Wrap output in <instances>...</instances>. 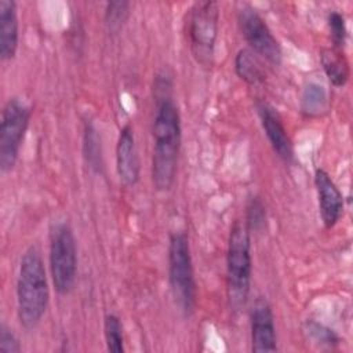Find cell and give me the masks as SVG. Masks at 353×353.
Segmentation results:
<instances>
[{
  "instance_id": "cell-4",
  "label": "cell",
  "mask_w": 353,
  "mask_h": 353,
  "mask_svg": "<svg viewBox=\"0 0 353 353\" xmlns=\"http://www.w3.org/2000/svg\"><path fill=\"white\" fill-rule=\"evenodd\" d=\"M168 281L175 305L183 316H190L196 307L197 288L189 239L183 232H174L170 236Z\"/></svg>"
},
{
  "instance_id": "cell-17",
  "label": "cell",
  "mask_w": 353,
  "mask_h": 353,
  "mask_svg": "<svg viewBox=\"0 0 353 353\" xmlns=\"http://www.w3.org/2000/svg\"><path fill=\"white\" fill-rule=\"evenodd\" d=\"M325 103H327V94L321 85L316 83H310L305 87L301 97V112L305 116L313 117L320 114L325 109Z\"/></svg>"
},
{
  "instance_id": "cell-8",
  "label": "cell",
  "mask_w": 353,
  "mask_h": 353,
  "mask_svg": "<svg viewBox=\"0 0 353 353\" xmlns=\"http://www.w3.org/2000/svg\"><path fill=\"white\" fill-rule=\"evenodd\" d=\"M237 23L251 50L272 65H280L283 59L281 47L273 36L265 19L250 4L240 3L237 7Z\"/></svg>"
},
{
  "instance_id": "cell-22",
  "label": "cell",
  "mask_w": 353,
  "mask_h": 353,
  "mask_svg": "<svg viewBox=\"0 0 353 353\" xmlns=\"http://www.w3.org/2000/svg\"><path fill=\"white\" fill-rule=\"evenodd\" d=\"M327 23H328V29H330V34H331V40H332V47L342 50L346 43V37H347L345 17L339 11L334 10L328 14Z\"/></svg>"
},
{
  "instance_id": "cell-7",
  "label": "cell",
  "mask_w": 353,
  "mask_h": 353,
  "mask_svg": "<svg viewBox=\"0 0 353 353\" xmlns=\"http://www.w3.org/2000/svg\"><path fill=\"white\" fill-rule=\"evenodd\" d=\"M30 120V108L18 97L10 98L1 112L0 123V168L12 170L18 160Z\"/></svg>"
},
{
  "instance_id": "cell-19",
  "label": "cell",
  "mask_w": 353,
  "mask_h": 353,
  "mask_svg": "<svg viewBox=\"0 0 353 353\" xmlns=\"http://www.w3.org/2000/svg\"><path fill=\"white\" fill-rule=\"evenodd\" d=\"M130 15L128 1H110L105 8V23L109 32H119Z\"/></svg>"
},
{
  "instance_id": "cell-5",
  "label": "cell",
  "mask_w": 353,
  "mask_h": 353,
  "mask_svg": "<svg viewBox=\"0 0 353 353\" xmlns=\"http://www.w3.org/2000/svg\"><path fill=\"white\" fill-rule=\"evenodd\" d=\"M186 36L194 61L210 68L214 61L219 26V7L216 1H196L186 14Z\"/></svg>"
},
{
  "instance_id": "cell-15",
  "label": "cell",
  "mask_w": 353,
  "mask_h": 353,
  "mask_svg": "<svg viewBox=\"0 0 353 353\" xmlns=\"http://www.w3.org/2000/svg\"><path fill=\"white\" fill-rule=\"evenodd\" d=\"M234 70L236 74L250 85H259L265 83L266 74L251 50L243 48L234 57Z\"/></svg>"
},
{
  "instance_id": "cell-21",
  "label": "cell",
  "mask_w": 353,
  "mask_h": 353,
  "mask_svg": "<svg viewBox=\"0 0 353 353\" xmlns=\"http://www.w3.org/2000/svg\"><path fill=\"white\" fill-rule=\"evenodd\" d=\"M266 225V210L262 200L256 196L248 199L245 205V226L248 230L261 232Z\"/></svg>"
},
{
  "instance_id": "cell-9",
  "label": "cell",
  "mask_w": 353,
  "mask_h": 353,
  "mask_svg": "<svg viewBox=\"0 0 353 353\" xmlns=\"http://www.w3.org/2000/svg\"><path fill=\"white\" fill-rule=\"evenodd\" d=\"M251 349L255 353L277 350L274 316L269 302L259 296L251 309Z\"/></svg>"
},
{
  "instance_id": "cell-10",
  "label": "cell",
  "mask_w": 353,
  "mask_h": 353,
  "mask_svg": "<svg viewBox=\"0 0 353 353\" xmlns=\"http://www.w3.org/2000/svg\"><path fill=\"white\" fill-rule=\"evenodd\" d=\"M258 116L262 124V128L268 137L270 146L274 153L284 161H291L294 159V146L292 141L283 124V120L277 110L265 101L256 103Z\"/></svg>"
},
{
  "instance_id": "cell-13",
  "label": "cell",
  "mask_w": 353,
  "mask_h": 353,
  "mask_svg": "<svg viewBox=\"0 0 353 353\" xmlns=\"http://www.w3.org/2000/svg\"><path fill=\"white\" fill-rule=\"evenodd\" d=\"M19 30L17 3L12 0H0V58L12 59L18 50Z\"/></svg>"
},
{
  "instance_id": "cell-2",
  "label": "cell",
  "mask_w": 353,
  "mask_h": 353,
  "mask_svg": "<svg viewBox=\"0 0 353 353\" xmlns=\"http://www.w3.org/2000/svg\"><path fill=\"white\" fill-rule=\"evenodd\" d=\"M50 299L47 274L40 251L30 245L22 255L17 280V312L23 328H34L43 319Z\"/></svg>"
},
{
  "instance_id": "cell-23",
  "label": "cell",
  "mask_w": 353,
  "mask_h": 353,
  "mask_svg": "<svg viewBox=\"0 0 353 353\" xmlns=\"http://www.w3.org/2000/svg\"><path fill=\"white\" fill-rule=\"evenodd\" d=\"M0 352H4V353L21 352V345L17 335L4 323H1L0 325Z\"/></svg>"
},
{
  "instance_id": "cell-12",
  "label": "cell",
  "mask_w": 353,
  "mask_h": 353,
  "mask_svg": "<svg viewBox=\"0 0 353 353\" xmlns=\"http://www.w3.org/2000/svg\"><path fill=\"white\" fill-rule=\"evenodd\" d=\"M116 170L120 181L127 186H134L139 181L141 164L131 124H125L120 130L116 145Z\"/></svg>"
},
{
  "instance_id": "cell-14",
  "label": "cell",
  "mask_w": 353,
  "mask_h": 353,
  "mask_svg": "<svg viewBox=\"0 0 353 353\" xmlns=\"http://www.w3.org/2000/svg\"><path fill=\"white\" fill-rule=\"evenodd\" d=\"M320 61L328 80L335 87H343L349 80V62L343 50L336 47L323 48L320 52Z\"/></svg>"
},
{
  "instance_id": "cell-6",
  "label": "cell",
  "mask_w": 353,
  "mask_h": 353,
  "mask_svg": "<svg viewBox=\"0 0 353 353\" xmlns=\"http://www.w3.org/2000/svg\"><path fill=\"white\" fill-rule=\"evenodd\" d=\"M50 272L58 294H68L76 281L77 247L70 226L65 222L54 225L50 233Z\"/></svg>"
},
{
  "instance_id": "cell-20",
  "label": "cell",
  "mask_w": 353,
  "mask_h": 353,
  "mask_svg": "<svg viewBox=\"0 0 353 353\" xmlns=\"http://www.w3.org/2000/svg\"><path fill=\"white\" fill-rule=\"evenodd\" d=\"M305 332L307 334V338L313 341V343L323 347H335L339 343V336L331 328L313 320L306 323Z\"/></svg>"
},
{
  "instance_id": "cell-11",
  "label": "cell",
  "mask_w": 353,
  "mask_h": 353,
  "mask_svg": "<svg viewBox=\"0 0 353 353\" xmlns=\"http://www.w3.org/2000/svg\"><path fill=\"white\" fill-rule=\"evenodd\" d=\"M314 186L321 221L327 229H331L343 214V196L330 174L321 168L314 172Z\"/></svg>"
},
{
  "instance_id": "cell-1",
  "label": "cell",
  "mask_w": 353,
  "mask_h": 353,
  "mask_svg": "<svg viewBox=\"0 0 353 353\" xmlns=\"http://www.w3.org/2000/svg\"><path fill=\"white\" fill-rule=\"evenodd\" d=\"M172 81L165 73L154 80V117H153V153L152 181L157 190H168L174 185L178 156L181 149V116L174 102Z\"/></svg>"
},
{
  "instance_id": "cell-16",
  "label": "cell",
  "mask_w": 353,
  "mask_h": 353,
  "mask_svg": "<svg viewBox=\"0 0 353 353\" xmlns=\"http://www.w3.org/2000/svg\"><path fill=\"white\" fill-rule=\"evenodd\" d=\"M83 152L87 163L95 171H101L102 167V150L98 131L91 121H85L83 132Z\"/></svg>"
},
{
  "instance_id": "cell-3",
  "label": "cell",
  "mask_w": 353,
  "mask_h": 353,
  "mask_svg": "<svg viewBox=\"0 0 353 353\" xmlns=\"http://www.w3.org/2000/svg\"><path fill=\"white\" fill-rule=\"evenodd\" d=\"M252 259L250 230L237 221L229 233L226 251V291L232 309L239 310L245 305L251 284Z\"/></svg>"
},
{
  "instance_id": "cell-18",
  "label": "cell",
  "mask_w": 353,
  "mask_h": 353,
  "mask_svg": "<svg viewBox=\"0 0 353 353\" xmlns=\"http://www.w3.org/2000/svg\"><path fill=\"white\" fill-rule=\"evenodd\" d=\"M103 335L106 342V349L113 353L124 352V332L123 324L116 314H106L103 319Z\"/></svg>"
}]
</instances>
